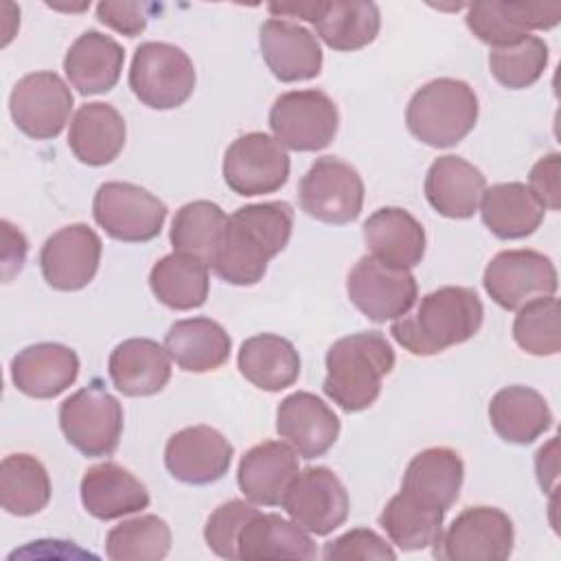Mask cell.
Segmentation results:
<instances>
[{
    "instance_id": "e575fe53",
    "label": "cell",
    "mask_w": 561,
    "mask_h": 561,
    "mask_svg": "<svg viewBox=\"0 0 561 561\" xmlns=\"http://www.w3.org/2000/svg\"><path fill=\"white\" fill-rule=\"evenodd\" d=\"M316 33L333 50H359L375 42L381 18L375 2H346V0H318L313 15Z\"/></svg>"
},
{
    "instance_id": "b9f144b4",
    "label": "cell",
    "mask_w": 561,
    "mask_h": 561,
    "mask_svg": "<svg viewBox=\"0 0 561 561\" xmlns=\"http://www.w3.org/2000/svg\"><path fill=\"white\" fill-rule=\"evenodd\" d=\"M548 66V44L528 35L517 44L491 48L489 53V70L497 83L508 90L530 88L543 75Z\"/></svg>"
},
{
    "instance_id": "60d3db41",
    "label": "cell",
    "mask_w": 561,
    "mask_h": 561,
    "mask_svg": "<svg viewBox=\"0 0 561 561\" xmlns=\"http://www.w3.org/2000/svg\"><path fill=\"white\" fill-rule=\"evenodd\" d=\"M513 340L517 346L537 357H550L561 351V307L554 296L537 298L513 320Z\"/></svg>"
},
{
    "instance_id": "f546056e",
    "label": "cell",
    "mask_w": 561,
    "mask_h": 561,
    "mask_svg": "<svg viewBox=\"0 0 561 561\" xmlns=\"http://www.w3.org/2000/svg\"><path fill=\"white\" fill-rule=\"evenodd\" d=\"M164 348L180 370L210 373L228 362L232 340L226 329L210 318H186L169 327Z\"/></svg>"
},
{
    "instance_id": "cb8c5ba5",
    "label": "cell",
    "mask_w": 561,
    "mask_h": 561,
    "mask_svg": "<svg viewBox=\"0 0 561 561\" xmlns=\"http://www.w3.org/2000/svg\"><path fill=\"white\" fill-rule=\"evenodd\" d=\"M362 234L370 256L390 267L412 270L423 261L425 228L403 208L383 206L375 210L364 221Z\"/></svg>"
},
{
    "instance_id": "f1b7e54d",
    "label": "cell",
    "mask_w": 561,
    "mask_h": 561,
    "mask_svg": "<svg viewBox=\"0 0 561 561\" xmlns=\"http://www.w3.org/2000/svg\"><path fill=\"white\" fill-rule=\"evenodd\" d=\"M125 121L110 103H83L68 129V147L88 167H103L118 158L125 147Z\"/></svg>"
},
{
    "instance_id": "30bf717a",
    "label": "cell",
    "mask_w": 561,
    "mask_h": 561,
    "mask_svg": "<svg viewBox=\"0 0 561 561\" xmlns=\"http://www.w3.org/2000/svg\"><path fill=\"white\" fill-rule=\"evenodd\" d=\"M513 522L493 506H467L432 546L445 561H502L513 552Z\"/></svg>"
},
{
    "instance_id": "7402d4cb",
    "label": "cell",
    "mask_w": 561,
    "mask_h": 561,
    "mask_svg": "<svg viewBox=\"0 0 561 561\" xmlns=\"http://www.w3.org/2000/svg\"><path fill=\"white\" fill-rule=\"evenodd\" d=\"M79 377L77 353L59 342L31 344L11 359L13 386L33 399H53Z\"/></svg>"
},
{
    "instance_id": "52a82bcc",
    "label": "cell",
    "mask_w": 561,
    "mask_h": 561,
    "mask_svg": "<svg viewBox=\"0 0 561 561\" xmlns=\"http://www.w3.org/2000/svg\"><path fill=\"white\" fill-rule=\"evenodd\" d=\"M92 215L112 239L145 243L160 234L167 219V206L138 184L105 182L94 193Z\"/></svg>"
},
{
    "instance_id": "ee69618b",
    "label": "cell",
    "mask_w": 561,
    "mask_h": 561,
    "mask_svg": "<svg viewBox=\"0 0 561 561\" xmlns=\"http://www.w3.org/2000/svg\"><path fill=\"white\" fill-rule=\"evenodd\" d=\"M322 557L327 561H353V559L370 561V559H394L397 552L379 533L370 528H353L335 537L333 541H329L324 546Z\"/></svg>"
},
{
    "instance_id": "8992f818",
    "label": "cell",
    "mask_w": 561,
    "mask_h": 561,
    "mask_svg": "<svg viewBox=\"0 0 561 561\" xmlns=\"http://www.w3.org/2000/svg\"><path fill=\"white\" fill-rule=\"evenodd\" d=\"M59 427L83 456H110L123 434V405L101 381H92L61 401Z\"/></svg>"
},
{
    "instance_id": "ffe728a7",
    "label": "cell",
    "mask_w": 561,
    "mask_h": 561,
    "mask_svg": "<svg viewBox=\"0 0 561 561\" xmlns=\"http://www.w3.org/2000/svg\"><path fill=\"white\" fill-rule=\"evenodd\" d=\"M276 432L298 456L313 460L324 456L337 440L340 419L320 397L298 390L278 403Z\"/></svg>"
},
{
    "instance_id": "8fae6325",
    "label": "cell",
    "mask_w": 561,
    "mask_h": 561,
    "mask_svg": "<svg viewBox=\"0 0 561 561\" xmlns=\"http://www.w3.org/2000/svg\"><path fill=\"white\" fill-rule=\"evenodd\" d=\"M482 285L491 300L506 311L554 296L559 280L552 261L537 250L497 252L482 274Z\"/></svg>"
},
{
    "instance_id": "6da1fadb",
    "label": "cell",
    "mask_w": 561,
    "mask_h": 561,
    "mask_svg": "<svg viewBox=\"0 0 561 561\" xmlns=\"http://www.w3.org/2000/svg\"><path fill=\"white\" fill-rule=\"evenodd\" d=\"M291 228L294 210L287 202L245 204L226 219L210 267L230 285H256L267 263L289 243Z\"/></svg>"
},
{
    "instance_id": "d6986e66",
    "label": "cell",
    "mask_w": 561,
    "mask_h": 561,
    "mask_svg": "<svg viewBox=\"0 0 561 561\" xmlns=\"http://www.w3.org/2000/svg\"><path fill=\"white\" fill-rule=\"evenodd\" d=\"M263 61L283 83L316 79L322 70V48L318 37L302 24L270 18L259 28Z\"/></svg>"
},
{
    "instance_id": "d4e9b609",
    "label": "cell",
    "mask_w": 561,
    "mask_h": 561,
    "mask_svg": "<svg viewBox=\"0 0 561 561\" xmlns=\"http://www.w3.org/2000/svg\"><path fill=\"white\" fill-rule=\"evenodd\" d=\"M79 495L83 508L101 522L118 519L149 506L147 486L112 460L94 465L83 473Z\"/></svg>"
},
{
    "instance_id": "c3c4849f",
    "label": "cell",
    "mask_w": 561,
    "mask_h": 561,
    "mask_svg": "<svg viewBox=\"0 0 561 561\" xmlns=\"http://www.w3.org/2000/svg\"><path fill=\"white\" fill-rule=\"evenodd\" d=\"M535 467H537V478H539V484L546 493H550L554 489V482H557V436L543 445L537 456H535Z\"/></svg>"
},
{
    "instance_id": "277c9868",
    "label": "cell",
    "mask_w": 561,
    "mask_h": 561,
    "mask_svg": "<svg viewBox=\"0 0 561 561\" xmlns=\"http://www.w3.org/2000/svg\"><path fill=\"white\" fill-rule=\"evenodd\" d=\"M478 110V96L467 81L440 77L412 94L405 125L423 145L445 149L458 145L476 127Z\"/></svg>"
},
{
    "instance_id": "f35d334b",
    "label": "cell",
    "mask_w": 561,
    "mask_h": 561,
    "mask_svg": "<svg viewBox=\"0 0 561 561\" xmlns=\"http://www.w3.org/2000/svg\"><path fill=\"white\" fill-rule=\"evenodd\" d=\"M443 511L425 508L399 491L386 502L379 515V526L399 550L412 552L432 548L438 541L443 533Z\"/></svg>"
},
{
    "instance_id": "e0dca14e",
    "label": "cell",
    "mask_w": 561,
    "mask_h": 561,
    "mask_svg": "<svg viewBox=\"0 0 561 561\" xmlns=\"http://www.w3.org/2000/svg\"><path fill=\"white\" fill-rule=\"evenodd\" d=\"M232 456L234 449L221 432L210 425H191L167 440L164 467L175 480L199 486L221 480Z\"/></svg>"
},
{
    "instance_id": "2e32d148",
    "label": "cell",
    "mask_w": 561,
    "mask_h": 561,
    "mask_svg": "<svg viewBox=\"0 0 561 561\" xmlns=\"http://www.w3.org/2000/svg\"><path fill=\"white\" fill-rule=\"evenodd\" d=\"M101 252V237L88 224L64 226L42 245V276L57 291L83 289L99 270Z\"/></svg>"
},
{
    "instance_id": "7dc6e473",
    "label": "cell",
    "mask_w": 561,
    "mask_h": 561,
    "mask_svg": "<svg viewBox=\"0 0 561 561\" xmlns=\"http://www.w3.org/2000/svg\"><path fill=\"white\" fill-rule=\"evenodd\" d=\"M0 226H2V278L4 283H9L13 274H18L24 267L28 243H26V237L20 232V228H15L11 221L2 219Z\"/></svg>"
},
{
    "instance_id": "ac0fdd59",
    "label": "cell",
    "mask_w": 561,
    "mask_h": 561,
    "mask_svg": "<svg viewBox=\"0 0 561 561\" xmlns=\"http://www.w3.org/2000/svg\"><path fill=\"white\" fill-rule=\"evenodd\" d=\"M469 31L491 48L522 42L530 31H548L561 20L557 2H476L467 9Z\"/></svg>"
},
{
    "instance_id": "836d02e7",
    "label": "cell",
    "mask_w": 561,
    "mask_h": 561,
    "mask_svg": "<svg viewBox=\"0 0 561 561\" xmlns=\"http://www.w3.org/2000/svg\"><path fill=\"white\" fill-rule=\"evenodd\" d=\"M546 208L522 182H500L484 188L480 217L497 239H524L543 221Z\"/></svg>"
},
{
    "instance_id": "4fadbf2b",
    "label": "cell",
    "mask_w": 561,
    "mask_h": 561,
    "mask_svg": "<svg viewBox=\"0 0 561 561\" xmlns=\"http://www.w3.org/2000/svg\"><path fill=\"white\" fill-rule=\"evenodd\" d=\"M280 506L300 528L324 537L346 522L351 500L329 467H305L287 486Z\"/></svg>"
},
{
    "instance_id": "4316f807",
    "label": "cell",
    "mask_w": 561,
    "mask_h": 561,
    "mask_svg": "<svg viewBox=\"0 0 561 561\" xmlns=\"http://www.w3.org/2000/svg\"><path fill=\"white\" fill-rule=\"evenodd\" d=\"M486 180L478 167L460 156L436 158L425 175L430 206L449 219H469L478 210Z\"/></svg>"
},
{
    "instance_id": "5b68a950",
    "label": "cell",
    "mask_w": 561,
    "mask_h": 561,
    "mask_svg": "<svg viewBox=\"0 0 561 561\" xmlns=\"http://www.w3.org/2000/svg\"><path fill=\"white\" fill-rule=\"evenodd\" d=\"M129 88L151 110L180 107L195 90L191 57L167 42H145L134 50Z\"/></svg>"
},
{
    "instance_id": "7c38bea8",
    "label": "cell",
    "mask_w": 561,
    "mask_h": 561,
    "mask_svg": "<svg viewBox=\"0 0 561 561\" xmlns=\"http://www.w3.org/2000/svg\"><path fill=\"white\" fill-rule=\"evenodd\" d=\"M221 173L228 188L237 195L274 193L289 178V156L274 136L248 131L226 149Z\"/></svg>"
},
{
    "instance_id": "f6af8a7d",
    "label": "cell",
    "mask_w": 561,
    "mask_h": 561,
    "mask_svg": "<svg viewBox=\"0 0 561 561\" xmlns=\"http://www.w3.org/2000/svg\"><path fill=\"white\" fill-rule=\"evenodd\" d=\"M156 7L147 2H112L103 0L96 4V18L101 24L123 33L127 37H136L145 31L147 20Z\"/></svg>"
},
{
    "instance_id": "d590c367",
    "label": "cell",
    "mask_w": 561,
    "mask_h": 561,
    "mask_svg": "<svg viewBox=\"0 0 561 561\" xmlns=\"http://www.w3.org/2000/svg\"><path fill=\"white\" fill-rule=\"evenodd\" d=\"M149 287L169 309H197L208 298V265L195 256L171 252L153 263L149 272Z\"/></svg>"
},
{
    "instance_id": "3957f363",
    "label": "cell",
    "mask_w": 561,
    "mask_h": 561,
    "mask_svg": "<svg viewBox=\"0 0 561 561\" xmlns=\"http://www.w3.org/2000/svg\"><path fill=\"white\" fill-rule=\"evenodd\" d=\"M324 364V394L344 412H359L377 401L383 377L394 368V351L379 331H359L335 340Z\"/></svg>"
},
{
    "instance_id": "74e56055",
    "label": "cell",
    "mask_w": 561,
    "mask_h": 561,
    "mask_svg": "<svg viewBox=\"0 0 561 561\" xmlns=\"http://www.w3.org/2000/svg\"><path fill=\"white\" fill-rule=\"evenodd\" d=\"M226 219L228 217L221 206L208 199H195L180 206L173 215L169 232L173 252L195 256L210 267L221 241Z\"/></svg>"
},
{
    "instance_id": "1f68e13d",
    "label": "cell",
    "mask_w": 561,
    "mask_h": 561,
    "mask_svg": "<svg viewBox=\"0 0 561 561\" xmlns=\"http://www.w3.org/2000/svg\"><path fill=\"white\" fill-rule=\"evenodd\" d=\"M237 366L252 386L265 392H280L296 383L300 375V355L287 337L259 333L241 344Z\"/></svg>"
},
{
    "instance_id": "ab89813d",
    "label": "cell",
    "mask_w": 561,
    "mask_h": 561,
    "mask_svg": "<svg viewBox=\"0 0 561 561\" xmlns=\"http://www.w3.org/2000/svg\"><path fill=\"white\" fill-rule=\"evenodd\" d=\"M171 550V528L158 515H138L116 524L105 537L112 561H160Z\"/></svg>"
},
{
    "instance_id": "7bdbcfd3",
    "label": "cell",
    "mask_w": 561,
    "mask_h": 561,
    "mask_svg": "<svg viewBox=\"0 0 561 561\" xmlns=\"http://www.w3.org/2000/svg\"><path fill=\"white\" fill-rule=\"evenodd\" d=\"M250 502L245 500H228L219 504L206 519L204 526V539L206 546L221 559H239L237 543L241 528L248 524V519L256 513Z\"/></svg>"
},
{
    "instance_id": "7a4b0ae2",
    "label": "cell",
    "mask_w": 561,
    "mask_h": 561,
    "mask_svg": "<svg viewBox=\"0 0 561 561\" xmlns=\"http://www.w3.org/2000/svg\"><path fill=\"white\" fill-rule=\"evenodd\" d=\"M484 320V307L471 287L445 285L425 294L414 311L390 327L392 337L412 355H436L471 340Z\"/></svg>"
},
{
    "instance_id": "484cf974",
    "label": "cell",
    "mask_w": 561,
    "mask_h": 561,
    "mask_svg": "<svg viewBox=\"0 0 561 561\" xmlns=\"http://www.w3.org/2000/svg\"><path fill=\"white\" fill-rule=\"evenodd\" d=\"M107 373L125 397L158 394L171 379V362L164 346L149 337H129L114 346Z\"/></svg>"
},
{
    "instance_id": "603a6c76",
    "label": "cell",
    "mask_w": 561,
    "mask_h": 561,
    "mask_svg": "<svg viewBox=\"0 0 561 561\" xmlns=\"http://www.w3.org/2000/svg\"><path fill=\"white\" fill-rule=\"evenodd\" d=\"M298 471V454L289 443L263 440L243 454L237 482L252 504L278 506Z\"/></svg>"
},
{
    "instance_id": "44dd1931",
    "label": "cell",
    "mask_w": 561,
    "mask_h": 561,
    "mask_svg": "<svg viewBox=\"0 0 561 561\" xmlns=\"http://www.w3.org/2000/svg\"><path fill=\"white\" fill-rule=\"evenodd\" d=\"M462 478L465 465L458 451L449 447H430L408 462L401 493L425 508L447 513L460 495Z\"/></svg>"
},
{
    "instance_id": "83f0119b",
    "label": "cell",
    "mask_w": 561,
    "mask_h": 561,
    "mask_svg": "<svg viewBox=\"0 0 561 561\" xmlns=\"http://www.w3.org/2000/svg\"><path fill=\"white\" fill-rule=\"evenodd\" d=\"M125 64L123 46L99 31H85L79 35L66 57H64V72L72 88L79 94H101L112 90Z\"/></svg>"
},
{
    "instance_id": "9c48e42d",
    "label": "cell",
    "mask_w": 561,
    "mask_h": 561,
    "mask_svg": "<svg viewBox=\"0 0 561 561\" xmlns=\"http://www.w3.org/2000/svg\"><path fill=\"white\" fill-rule=\"evenodd\" d=\"M298 199L309 217L322 224L344 226L355 221L362 213L364 182L355 167L340 158L324 156L302 175Z\"/></svg>"
},
{
    "instance_id": "bcb514c9",
    "label": "cell",
    "mask_w": 561,
    "mask_h": 561,
    "mask_svg": "<svg viewBox=\"0 0 561 561\" xmlns=\"http://www.w3.org/2000/svg\"><path fill=\"white\" fill-rule=\"evenodd\" d=\"M559 173H561L559 153H548V156L539 158L530 169L528 188L546 210H559L561 208Z\"/></svg>"
},
{
    "instance_id": "ba28073f",
    "label": "cell",
    "mask_w": 561,
    "mask_h": 561,
    "mask_svg": "<svg viewBox=\"0 0 561 561\" xmlns=\"http://www.w3.org/2000/svg\"><path fill=\"white\" fill-rule=\"evenodd\" d=\"M337 105L322 90H291L280 94L270 110L274 138L291 151H320L337 134Z\"/></svg>"
},
{
    "instance_id": "5bb4252c",
    "label": "cell",
    "mask_w": 561,
    "mask_h": 561,
    "mask_svg": "<svg viewBox=\"0 0 561 561\" xmlns=\"http://www.w3.org/2000/svg\"><path fill=\"white\" fill-rule=\"evenodd\" d=\"M72 105L75 99L68 83L50 70L24 75L9 96V112L15 127L35 140L59 136L70 118Z\"/></svg>"
},
{
    "instance_id": "4dcf8cb0",
    "label": "cell",
    "mask_w": 561,
    "mask_h": 561,
    "mask_svg": "<svg viewBox=\"0 0 561 561\" xmlns=\"http://www.w3.org/2000/svg\"><path fill=\"white\" fill-rule=\"evenodd\" d=\"M489 421L502 440L528 445L552 427V412L537 390L528 386H506L493 394Z\"/></svg>"
},
{
    "instance_id": "d6a6232c",
    "label": "cell",
    "mask_w": 561,
    "mask_h": 561,
    "mask_svg": "<svg viewBox=\"0 0 561 561\" xmlns=\"http://www.w3.org/2000/svg\"><path fill=\"white\" fill-rule=\"evenodd\" d=\"M239 559H316L313 539L294 519L256 511L241 528Z\"/></svg>"
},
{
    "instance_id": "8d00e7d4",
    "label": "cell",
    "mask_w": 561,
    "mask_h": 561,
    "mask_svg": "<svg viewBox=\"0 0 561 561\" xmlns=\"http://www.w3.org/2000/svg\"><path fill=\"white\" fill-rule=\"evenodd\" d=\"M50 502L46 467L31 454H9L0 462V504L7 513L28 517Z\"/></svg>"
},
{
    "instance_id": "9a60e30c",
    "label": "cell",
    "mask_w": 561,
    "mask_h": 561,
    "mask_svg": "<svg viewBox=\"0 0 561 561\" xmlns=\"http://www.w3.org/2000/svg\"><path fill=\"white\" fill-rule=\"evenodd\" d=\"M346 294L368 320L386 322L401 318L414 307L419 287L410 270L390 267L366 254L348 272Z\"/></svg>"
}]
</instances>
